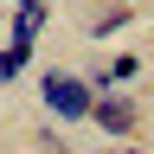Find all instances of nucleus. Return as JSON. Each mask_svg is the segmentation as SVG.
Here are the masks:
<instances>
[{"label":"nucleus","instance_id":"f03ea898","mask_svg":"<svg viewBox=\"0 0 154 154\" xmlns=\"http://www.w3.org/2000/svg\"><path fill=\"white\" fill-rule=\"evenodd\" d=\"M135 122H141V103H135L128 90H109V96H96V109H90V128L96 135H109V141H128Z\"/></svg>","mask_w":154,"mask_h":154},{"label":"nucleus","instance_id":"20e7f679","mask_svg":"<svg viewBox=\"0 0 154 154\" xmlns=\"http://www.w3.org/2000/svg\"><path fill=\"white\" fill-rule=\"evenodd\" d=\"M45 26H51V0H45V7H32V13H13V26H7V45H19V51H32Z\"/></svg>","mask_w":154,"mask_h":154},{"label":"nucleus","instance_id":"39448f33","mask_svg":"<svg viewBox=\"0 0 154 154\" xmlns=\"http://www.w3.org/2000/svg\"><path fill=\"white\" fill-rule=\"evenodd\" d=\"M122 26H135V7H122V0H109V7L96 13L90 26H84V38H96V45H103V38H116Z\"/></svg>","mask_w":154,"mask_h":154},{"label":"nucleus","instance_id":"0eeeda50","mask_svg":"<svg viewBox=\"0 0 154 154\" xmlns=\"http://www.w3.org/2000/svg\"><path fill=\"white\" fill-rule=\"evenodd\" d=\"M96 154H148V148H96Z\"/></svg>","mask_w":154,"mask_h":154},{"label":"nucleus","instance_id":"6e6552de","mask_svg":"<svg viewBox=\"0 0 154 154\" xmlns=\"http://www.w3.org/2000/svg\"><path fill=\"white\" fill-rule=\"evenodd\" d=\"M13 7H19V13H32V7H45V0H13Z\"/></svg>","mask_w":154,"mask_h":154},{"label":"nucleus","instance_id":"f257e3e1","mask_svg":"<svg viewBox=\"0 0 154 154\" xmlns=\"http://www.w3.org/2000/svg\"><path fill=\"white\" fill-rule=\"evenodd\" d=\"M38 103H45L58 122L84 128V122H90V109H96V90H90V77H84V71H58V64H51L45 77H38Z\"/></svg>","mask_w":154,"mask_h":154},{"label":"nucleus","instance_id":"423d86ee","mask_svg":"<svg viewBox=\"0 0 154 154\" xmlns=\"http://www.w3.org/2000/svg\"><path fill=\"white\" fill-rule=\"evenodd\" d=\"M32 64V51H19V45H0V84H13L19 71Z\"/></svg>","mask_w":154,"mask_h":154},{"label":"nucleus","instance_id":"7ed1b4c3","mask_svg":"<svg viewBox=\"0 0 154 154\" xmlns=\"http://www.w3.org/2000/svg\"><path fill=\"white\" fill-rule=\"evenodd\" d=\"M135 77H141V58H135V51H116L103 71H90V90H96V96H109V90H128Z\"/></svg>","mask_w":154,"mask_h":154},{"label":"nucleus","instance_id":"1a4fd4ad","mask_svg":"<svg viewBox=\"0 0 154 154\" xmlns=\"http://www.w3.org/2000/svg\"><path fill=\"white\" fill-rule=\"evenodd\" d=\"M148 96H154V90H148Z\"/></svg>","mask_w":154,"mask_h":154}]
</instances>
